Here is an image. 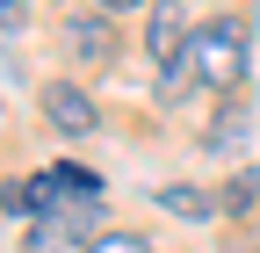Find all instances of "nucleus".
<instances>
[{
  "mask_svg": "<svg viewBox=\"0 0 260 253\" xmlns=\"http://www.w3.org/2000/svg\"><path fill=\"white\" fill-rule=\"evenodd\" d=\"M0 210H8V217H44V203H37V174L0 188Z\"/></svg>",
  "mask_w": 260,
  "mask_h": 253,
  "instance_id": "9",
  "label": "nucleus"
},
{
  "mask_svg": "<svg viewBox=\"0 0 260 253\" xmlns=\"http://www.w3.org/2000/svg\"><path fill=\"white\" fill-rule=\"evenodd\" d=\"M145 37H152V58H159V66H174V58L188 51V29H181V8H167V0H159V8H152V29H145Z\"/></svg>",
  "mask_w": 260,
  "mask_h": 253,
  "instance_id": "5",
  "label": "nucleus"
},
{
  "mask_svg": "<svg viewBox=\"0 0 260 253\" xmlns=\"http://www.w3.org/2000/svg\"><path fill=\"white\" fill-rule=\"evenodd\" d=\"M246 131H253V109L239 102V109H224V116H217V131H203V145H210V152H232Z\"/></svg>",
  "mask_w": 260,
  "mask_h": 253,
  "instance_id": "7",
  "label": "nucleus"
},
{
  "mask_svg": "<svg viewBox=\"0 0 260 253\" xmlns=\"http://www.w3.org/2000/svg\"><path fill=\"white\" fill-rule=\"evenodd\" d=\"M65 51L87 58V66H109V58H116V29H109V15H102V8L73 15V22H65Z\"/></svg>",
  "mask_w": 260,
  "mask_h": 253,
  "instance_id": "4",
  "label": "nucleus"
},
{
  "mask_svg": "<svg viewBox=\"0 0 260 253\" xmlns=\"http://www.w3.org/2000/svg\"><path fill=\"white\" fill-rule=\"evenodd\" d=\"M152 203H159V210H174V217H210V210H217L203 188H174V181H167V188H152Z\"/></svg>",
  "mask_w": 260,
  "mask_h": 253,
  "instance_id": "6",
  "label": "nucleus"
},
{
  "mask_svg": "<svg viewBox=\"0 0 260 253\" xmlns=\"http://www.w3.org/2000/svg\"><path fill=\"white\" fill-rule=\"evenodd\" d=\"M87 253H152L138 232H102V239H87Z\"/></svg>",
  "mask_w": 260,
  "mask_h": 253,
  "instance_id": "10",
  "label": "nucleus"
},
{
  "mask_svg": "<svg viewBox=\"0 0 260 253\" xmlns=\"http://www.w3.org/2000/svg\"><path fill=\"white\" fill-rule=\"evenodd\" d=\"M37 203H44V217H51L58 203L87 210V203H102V174H94V167H73V160H58V167L37 174Z\"/></svg>",
  "mask_w": 260,
  "mask_h": 253,
  "instance_id": "3",
  "label": "nucleus"
},
{
  "mask_svg": "<svg viewBox=\"0 0 260 253\" xmlns=\"http://www.w3.org/2000/svg\"><path fill=\"white\" fill-rule=\"evenodd\" d=\"M253 203H260V174H253V167H239L232 181H224V196H217V210H232V217H239V210H253Z\"/></svg>",
  "mask_w": 260,
  "mask_h": 253,
  "instance_id": "8",
  "label": "nucleus"
},
{
  "mask_svg": "<svg viewBox=\"0 0 260 253\" xmlns=\"http://www.w3.org/2000/svg\"><path fill=\"white\" fill-rule=\"evenodd\" d=\"M246 80V22L239 15H217L203 29H188V51L174 58V66H159V94H188V87H217V94H232Z\"/></svg>",
  "mask_w": 260,
  "mask_h": 253,
  "instance_id": "1",
  "label": "nucleus"
},
{
  "mask_svg": "<svg viewBox=\"0 0 260 253\" xmlns=\"http://www.w3.org/2000/svg\"><path fill=\"white\" fill-rule=\"evenodd\" d=\"M44 123H51V131H65V138H94V131H102V109H94L87 87L51 80V87H44Z\"/></svg>",
  "mask_w": 260,
  "mask_h": 253,
  "instance_id": "2",
  "label": "nucleus"
}]
</instances>
